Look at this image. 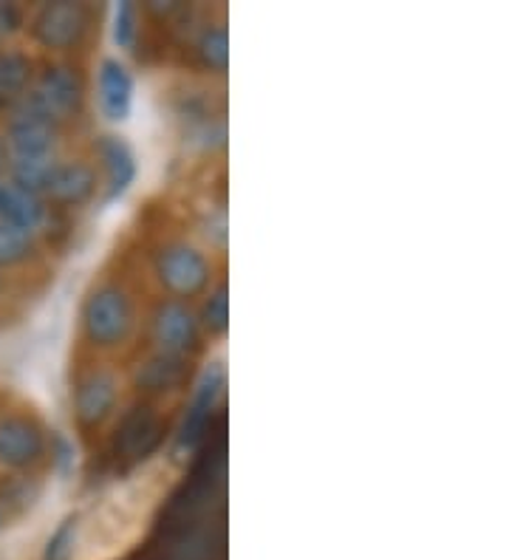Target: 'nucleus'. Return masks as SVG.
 Masks as SVG:
<instances>
[{
    "label": "nucleus",
    "instance_id": "nucleus-22",
    "mask_svg": "<svg viewBox=\"0 0 509 560\" xmlns=\"http://www.w3.org/2000/svg\"><path fill=\"white\" fill-rule=\"evenodd\" d=\"M114 43L119 48H130L136 43V7L134 3H116L114 9Z\"/></svg>",
    "mask_w": 509,
    "mask_h": 560
},
{
    "label": "nucleus",
    "instance_id": "nucleus-19",
    "mask_svg": "<svg viewBox=\"0 0 509 560\" xmlns=\"http://www.w3.org/2000/svg\"><path fill=\"white\" fill-rule=\"evenodd\" d=\"M198 55L210 69L224 71L230 62V35L227 28H207L198 40Z\"/></svg>",
    "mask_w": 509,
    "mask_h": 560
},
{
    "label": "nucleus",
    "instance_id": "nucleus-23",
    "mask_svg": "<svg viewBox=\"0 0 509 560\" xmlns=\"http://www.w3.org/2000/svg\"><path fill=\"white\" fill-rule=\"evenodd\" d=\"M74 458H77L74 444L68 442V439L57 436L55 439V462H57V467H60V472H71V467H74Z\"/></svg>",
    "mask_w": 509,
    "mask_h": 560
},
{
    "label": "nucleus",
    "instance_id": "nucleus-3",
    "mask_svg": "<svg viewBox=\"0 0 509 560\" xmlns=\"http://www.w3.org/2000/svg\"><path fill=\"white\" fill-rule=\"evenodd\" d=\"M157 272L173 294H196L210 280V267L204 255L187 244H173L162 249L157 258Z\"/></svg>",
    "mask_w": 509,
    "mask_h": 560
},
{
    "label": "nucleus",
    "instance_id": "nucleus-17",
    "mask_svg": "<svg viewBox=\"0 0 509 560\" xmlns=\"http://www.w3.org/2000/svg\"><path fill=\"white\" fill-rule=\"evenodd\" d=\"M32 255V233L0 221V267H14Z\"/></svg>",
    "mask_w": 509,
    "mask_h": 560
},
{
    "label": "nucleus",
    "instance_id": "nucleus-4",
    "mask_svg": "<svg viewBox=\"0 0 509 560\" xmlns=\"http://www.w3.org/2000/svg\"><path fill=\"white\" fill-rule=\"evenodd\" d=\"M221 390H224V369H221V362H212L210 369L204 371L201 383L196 388V397H193L190 413H187L182 431H178V453H193L201 444L204 433L210 428L212 410H216L218 399H221Z\"/></svg>",
    "mask_w": 509,
    "mask_h": 560
},
{
    "label": "nucleus",
    "instance_id": "nucleus-26",
    "mask_svg": "<svg viewBox=\"0 0 509 560\" xmlns=\"http://www.w3.org/2000/svg\"><path fill=\"white\" fill-rule=\"evenodd\" d=\"M0 524H3V515H0Z\"/></svg>",
    "mask_w": 509,
    "mask_h": 560
},
{
    "label": "nucleus",
    "instance_id": "nucleus-10",
    "mask_svg": "<svg viewBox=\"0 0 509 560\" xmlns=\"http://www.w3.org/2000/svg\"><path fill=\"white\" fill-rule=\"evenodd\" d=\"M153 335L162 346V354L182 357L196 342V317L182 303H164L153 320Z\"/></svg>",
    "mask_w": 509,
    "mask_h": 560
},
{
    "label": "nucleus",
    "instance_id": "nucleus-18",
    "mask_svg": "<svg viewBox=\"0 0 509 560\" xmlns=\"http://www.w3.org/2000/svg\"><path fill=\"white\" fill-rule=\"evenodd\" d=\"M51 171H55V164L48 159H18L14 162V182L21 190L37 196V190H46Z\"/></svg>",
    "mask_w": 509,
    "mask_h": 560
},
{
    "label": "nucleus",
    "instance_id": "nucleus-21",
    "mask_svg": "<svg viewBox=\"0 0 509 560\" xmlns=\"http://www.w3.org/2000/svg\"><path fill=\"white\" fill-rule=\"evenodd\" d=\"M204 326L216 331V335H224L227 326H230V298H227V287H218L210 294V301L204 306Z\"/></svg>",
    "mask_w": 509,
    "mask_h": 560
},
{
    "label": "nucleus",
    "instance_id": "nucleus-6",
    "mask_svg": "<svg viewBox=\"0 0 509 560\" xmlns=\"http://www.w3.org/2000/svg\"><path fill=\"white\" fill-rule=\"evenodd\" d=\"M9 139L18 159H48L55 148V122L34 114L26 103L18 108L9 128Z\"/></svg>",
    "mask_w": 509,
    "mask_h": 560
},
{
    "label": "nucleus",
    "instance_id": "nucleus-25",
    "mask_svg": "<svg viewBox=\"0 0 509 560\" xmlns=\"http://www.w3.org/2000/svg\"><path fill=\"white\" fill-rule=\"evenodd\" d=\"M3 164H7V144L0 142V167H3Z\"/></svg>",
    "mask_w": 509,
    "mask_h": 560
},
{
    "label": "nucleus",
    "instance_id": "nucleus-20",
    "mask_svg": "<svg viewBox=\"0 0 509 560\" xmlns=\"http://www.w3.org/2000/svg\"><path fill=\"white\" fill-rule=\"evenodd\" d=\"M74 540H77V518L74 515H68V518L57 526V533L48 538L43 560H71L74 558Z\"/></svg>",
    "mask_w": 509,
    "mask_h": 560
},
{
    "label": "nucleus",
    "instance_id": "nucleus-12",
    "mask_svg": "<svg viewBox=\"0 0 509 560\" xmlns=\"http://www.w3.org/2000/svg\"><path fill=\"white\" fill-rule=\"evenodd\" d=\"M100 156L105 162L108 173V196L105 199L116 201L123 199L130 185L136 182V156L128 148V142L119 137H102L100 139Z\"/></svg>",
    "mask_w": 509,
    "mask_h": 560
},
{
    "label": "nucleus",
    "instance_id": "nucleus-8",
    "mask_svg": "<svg viewBox=\"0 0 509 560\" xmlns=\"http://www.w3.org/2000/svg\"><path fill=\"white\" fill-rule=\"evenodd\" d=\"M116 402V380L108 371H94L77 385V419L85 428H96L108 419V413L114 410Z\"/></svg>",
    "mask_w": 509,
    "mask_h": 560
},
{
    "label": "nucleus",
    "instance_id": "nucleus-24",
    "mask_svg": "<svg viewBox=\"0 0 509 560\" xmlns=\"http://www.w3.org/2000/svg\"><path fill=\"white\" fill-rule=\"evenodd\" d=\"M21 26V12L12 3H0V32H18Z\"/></svg>",
    "mask_w": 509,
    "mask_h": 560
},
{
    "label": "nucleus",
    "instance_id": "nucleus-5",
    "mask_svg": "<svg viewBox=\"0 0 509 560\" xmlns=\"http://www.w3.org/2000/svg\"><path fill=\"white\" fill-rule=\"evenodd\" d=\"M89 26V9L82 3H48L34 21V37L46 48L74 46Z\"/></svg>",
    "mask_w": 509,
    "mask_h": 560
},
{
    "label": "nucleus",
    "instance_id": "nucleus-9",
    "mask_svg": "<svg viewBox=\"0 0 509 560\" xmlns=\"http://www.w3.org/2000/svg\"><path fill=\"white\" fill-rule=\"evenodd\" d=\"M100 105L111 122H125L134 108V77L119 60L100 66Z\"/></svg>",
    "mask_w": 509,
    "mask_h": 560
},
{
    "label": "nucleus",
    "instance_id": "nucleus-15",
    "mask_svg": "<svg viewBox=\"0 0 509 560\" xmlns=\"http://www.w3.org/2000/svg\"><path fill=\"white\" fill-rule=\"evenodd\" d=\"M28 82V60L12 51L0 55V110L12 103L14 96L26 89Z\"/></svg>",
    "mask_w": 509,
    "mask_h": 560
},
{
    "label": "nucleus",
    "instance_id": "nucleus-7",
    "mask_svg": "<svg viewBox=\"0 0 509 560\" xmlns=\"http://www.w3.org/2000/svg\"><path fill=\"white\" fill-rule=\"evenodd\" d=\"M43 456V433L28 419H7L0 422V465L21 467L34 465Z\"/></svg>",
    "mask_w": 509,
    "mask_h": 560
},
{
    "label": "nucleus",
    "instance_id": "nucleus-13",
    "mask_svg": "<svg viewBox=\"0 0 509 560\" xmlns=\"http://www.w3.org/2000/svg\"><path fill=\"white\" fill-rule=\"evenodd\" d=\"M96 187V176L91 167L85 164H60L48 176L46 190L55 196L57 201H66V205H82L85 199H91V192Z\"/></svg>",
    "mask_w": 509,
    "mask_h": 560
},
{
    "label": "nucleus",
    "instance_id": "nucleus-1",
    "mask_svg": "<svg viewBox=\"0 0 509 560\" xmlns=\"http://www.w3.org/2000/svg\"><path fill=\"white\" fill-rule=\"evenodd\" d=\"M82 326L94 346H102V349L119 346L134 326L128 294L116 287L96 289L82 308Z\"/></svg>",
    "mask_w": 509,
    "mask_h": 560
},
{
    "label": "nucleus",
    "instance_id": "nucleus-11",
    "mask_svg": "<svg viewBox=\"0 0 509 560\" xmlns=\"http://www.w3.org/2000/svg\"><path fill=\"white\" fill-rule=\"evenodd\" d=\"M162 439V422L150 408H136L125 417L119 436H116V447L130 458H144Z\"/></svg>",
    "mask_w": 509,
    "mask_h": 560
},
{
    "label": "nucleus",
    "instance_id": "nucleus-2",
    "mask_svg": "<svg viewBox=\"0 0 509 560\" xmlns=\"http://www.w3.org/2000/svg\"><path fill=\"white\" fill-rule=\"evenodd\" d=\"M80 100H82V85H80V77L74 74L71 69H48L46 74L41 77L37 82V89L28 100L23 103L34 110V114H41L46 119H62L68 114H74L80 108Z\"/></svg>",
    "mask_w": 509,
    "mask_h": 560
},
{
    "label": "nucleus",
    "instance_id": "nucleus-14",
    "mask_svg": "<svg viewBox=\"0 0 509 560\" xmlns=\"http://www.w3.org/2000/svg\"><path fill=\"white\" fill-rule=\"evenodd\" d=\"M43 210L41 199L34 196V192L21 190V187H7L0 190V221H7V224L21 226L26 233L37 230L43 224Z\"/></svg>",
    "mask_w": 509,
    "mask_h": 560
},
{
    "label": "nucleus",
    "instance_id": "nucleus-16",
    "mask_svg": "<svg viewBox=\"0 0 509 560\" xmlns=\"http://www.w3.org/2000/svg\"><path fill=\"white\" fill-rule=\"evenodd\" d=\"M182 380V360L173 354H159L148 360L139 371V385L148 390H164Z\"/></svg>",
    "mask_w": 509,
    "mask_h": 560
}]
</instances>
